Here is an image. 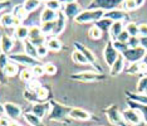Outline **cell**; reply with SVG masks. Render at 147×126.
<instances>
[{"label":"cell","instance_id":"6da1fadb","mask_svg":"<svg viewBox=\"0 0 147 126\" xmlns=\"http://www.w3.org/2000/svg\"><path fill=\"white\" fill-rule=\"evenodd\" d=\"M49 104H51V111L47 116L49 121L62 122L64 125H68L71 122V119H69V112L72 110L71 106L63 105L55 100H51Z\"/></svg>","mask_w":147,"mask_h":126},{"label":"cell","instance_id":"7a4b0ae2","mask_svg":"<svg viewBox=\"0 0 147 126\" xmlns=\"http://www.w3.org/2000/svg\"><path fill=\"white\" fill-rule=\"evenodd\" d=\"M71 79L78 82H84V83H89V82H101L106 79L105 73H99L97 71H83L78 72V73H72Z\"/></svg>","mask_w":147,"mask_h":126},{"label":"cell","instance_id":"3957f363","mask_svg":"<svg viewBox=\"0 0 147 126\" xmlns=\"http://www.w3.org/2000/svg\"><path fill=\"white\" fill-rule=\"evenodd\" d=\"M103 15H105V12L99 10V9H94V10L86 9V10H82L81 14H79L74 19V22L77 23V24H88V23H96V22H98L99 19H102Z\"/></svg>","mask_w":147,"mask_h":126},{"label":"cell","instance_id":"277c9868","mask_svg":"<svg viewBox=\"0 0 147 126\" xmlns=\"http://www.w3.org/2000/svg\"><path fill=\"white\" fill-rule=\"evenodd\" d=\"M122 1L123 0H91L87 9H89V10L99 9V10H103L106 13L113 10V9H118V6H121Z\"/></svg>","mask_w":147,"mask_h":126},{"label":"cell","instance_id":"5b68a950","mask_svg":"<svg viewBox=\"0 0 147 126\" xmlns=\"http://www.w3.org/2000/svg\"><path fill=\"white\" fill-rule=\"evenodd\" d=\"M73 45H74V48L77 49V51H79L82 53L83 56L87 58V61H88V63L92 66L93 68L96 69L97 72H99V73H103L102 72V67H101V64L98 63V61H97V57H96V54L93 53L89 48H87L84 44H82L81 42H74L73 43Z\"/></svg>","mask_w":147,"mask_h":126},{"label":"cell","instance_id":"8992f818","mask_svg":"<svg viewBox=\"0 0 147 126\" xmlns=\"http://www.w3.org/2000/svg\"><path fill=\"white\" fill-rule=\"evenodd\" d=\"M105 114L108 119L109 124H112L113 126H127L125 119L122 116V112L119 111L118 106L117 105H109L108 107L105 110Z\"/></svg>","mask_w":147,"mask_h":126},{"label":"cell","instance_id":"52a82bcc","mask_svg":"<svg viewBox=\"0 0 147 126\" xmlns=\"http://www.w3.org/2000/svg\"><path fill=\"white\" fill-rule=\"evenodd\" d=\"M146 54H147V52L141 47V45L137 48H128L126 52L122 53L126 63H140L143 58H145Z\"/></svg>","mask_w":147,"mask_h":126},{"label":"cell","instance_id":"ba28073f","mask_svg":"<svg viewBox=\"0 0 147 126\" xmlns=\"http://www.w3.org/2000/svg\"><path fill=\"white\" fill-rule=\"evenodd\" d=\"M9 58H10L11 62H15L16 64H22V66H24V67H26V68H33V67H35V66L40 64V63H39V59L29 57V56L25 54V53L10 54L9 56Z\"/></svg>","mask_w":147,"mask_h":126},{"label":"cell","instance_id":"9c48e42d","mask_svg":"<svg viewBox=\"0 0 147 126\" xmlns=\"http://www.w3.org/2000/svg\"><path fill=\"white\" fill-rule=\"evenodd\" d=\"M122 116H123V119H125L126 124H129L132 126H146L145 121H143L141 117V115L136 110H133V108H127V110L122 111Z\"/></svg>","mask_w":147,"mask_h":126},{"label":"cell","instance_id":"30bf717a","mask_svg":"<svg viewBox=\"0 0 147 126\" xmlns=\"http://www.w3.org/2000/svg\"><path fill=\"white\" fill-rule=\"evenodd\" d=\"M28 39L35 45V47L45 44V42H47V37L42 33L40 26H36V25L29 26V37H28Z\"/></svg>","mask_w":147,"mask_h":126},{"label":"cell","instance_id":"8fae6325","mask_svg":"<svg viewBox=\"0 0 147 126\" xmlns=\"http://www.w3.org/2000/svg\"><path fill=\"white\" fill-rule=\"evenodd\" d=\"M4 106V115L8 116L10 120H18L23 115V108L22 106L14 104V102H5L3 104Z\"/></svg>","mask_w":147,"mask_h":126},{"label":"cell","instance_id":"7c38bea8","mask_svg":"<svg viewBox=\"0 0 147 126\" xmlns=\"http://www.w3.org/2000/svg\"><path fill=\"white\" fill-rule=\"evenodd\" d=\"M118 56H119V53L116 51L115 47H113L112 41H108L105 49H103V58H105V62L107 63V66L111 67L113 63L116 62V59L118 58Z\"/></svg>","mask_w":147,"mask_h":126},{"label":"cell","instance_id":"4fadbf2b","mask_svg":"<svg viewBox=\"0 0 147 126\" xmlns=\"http://www.w3.org/2000/svg\"><path fill=\"white\" fill-rule=\"evenodd\" d=\"M69 119L71 120H78V121H89V120H96V116H93L91 112L83 110L81 107H72L69 112Z\"/></svg>","mask_w":147,"mask_h":126},{"label":"cell","instance_id":"5bb4252c","mask_svg":"<svg viewBox=\"0 0 147 126\" xmlns=\"http://www.w3.org/2000/svg\"><path fill=\"white\" fill-rule=\"evenodd\" d=\"M61 12L67 16V19H76L82 13V8L76 1V3H69V4H63Z\"/></svg>","mask_w":147,"mask_h":126},{"label":"cell","instance_id":"9a60e30c","mask_svg":"<svg viewBox=\"0 0 147 126\" xmlns=\"http://www.w3.org/2000/svg\"><path fill=\"white\" fill-rule=\"evenodd\" d=\"M103 18L111 19L113 23H115V22H122V23H125V22L128 20L129 14L127 12L122 10V9H113V10L106 12L105 15H103Z\"/></svg>","mask_w":147,"mask_h":126},{"label":"cell","instance_id":"2e32d148","mask_svg":"<svg viewBox=\"0 0 147 126\" xmlns=\"http://www.w3.org/2000/svg\"><path fill=\"white\" fill-rule=\"evenodd\" d=\"M51 111V104L49 102H36V104H33L30 112L33 115L38 116V117H45Z\"/></svg>","mask_w":147,"mask_h":126},{"label":"cell","instance_id":"e0dca14e","mask_svg":"<svg viewBox=\"0 0 147 126\" xmlns=\"http://www.w3.org/2000/svg\"><path fill=\"white\" fill-rule=\"evenodd\" d=\"M0 25L5 29L16 28V26L22 25V22L18 20L16 18H14V15H13L11 13H6V14H3L1 18H0Z\"/></svg>","mask_w":147,"mask_h":126},{"label":"cell","instance_id":"ac0fdd59","mask_svg":"<svg viewBox=\"0 0 147 126\" xmlns=\"http://www.w3.org/2000/svg\"><path fill=\"white\" fill-rule=\"evenodd\" d=\"M67 16L63 14L62 12L58 13V16H57L55 22H54V30H53V37H58L61 35L64 29L67 28Z\"/></svg>","mask_w":147,"mask_h":126},{"label":"cell","instance_id":"d6986e66","mask_svg":"<svg viewBox=\"0 0 147 126\" xmlns=\"http://www.w3.org/2000/svg\"><path fill=\"white\" fill-rule=\"evenodd\" d=\"M125 68H126V61H125V58H123V56L119 54L118 58L116 59V62L109 67V75L113 76V77L118 76L119 73H122V72L125 71Z\"/></svg>","mask_w":147,"mask_h":126},{"label":"cell","instance_id":"ffe728a7","mask_svg":"<svg viewBox=\"0 0 147 126\" xmlns=\"http://www.w3.org/2000/svg\"><path fill=\"white\" fill-rule=\"evenodd\" d=\"M13 48H14V39L10 35L3 34L0 37V49H1V52L5 53V54H9L13 51Z\"/></svg>","mask_w":147,"mask_h":126},{"label":"cell","instance_id":"44dd1931","mask_svg":"<svg viewBox=\"0 0 147 126\" xmlns=\"http://www.w3.org/2000/svg\"><path fill=\"white\" fill-rule=\"evenodd\" d=\"M123 30H125V23H122V22H115L112 24L111 28H109V30H108L109 41H112V42L117 41L118 35L121 34Z\"/></svg>","mask_w":147,"mask_h":126},{"label":"cell","instance_id":"7402d4cb","mask_svg":"<svg viewBox=\"0 0 147 126\" xmlns=\"http://www.w3.org/2000/svg\"><path fill=\"white\" fill-rule=\"evenodd\" d=\"M127 104H128L129 108H133L141 115L142 120L145 121V124L147 126V105H143V104H138V102H135V101H131V100H127Z\"/></svg>","mask_w":147,"mask_h":126},{"label":"cell","instance_id":"603a6c76","mask_svg":"<svg viewBox=\"0 0 147 126\" xmlns=\"http://www.w3.org/2000/svg\"><path fill=\"white\" fill-rule=\"evenodd\" d=\"M45 45L48 48V51L52 52H61L63 49V43L61 42V39L57 37H49L45 42Z\"/></svg>","mask_w":147,"mask_h":126},{"label":"cell","instance_id":"cb8c5ba5","mask_svg":"<svg viewBox=\"0 0 147 126\" xmlns=\"http://www.w3.org/2000/svg\"><path fill=\"white\" fill-rule=\"evenodd\" d=\"M35 93H36V96H38L39 102H49L52 100L51 98V96H52L51 88L47 87V86H40V87L35 91Z\"/></svg>","mask_w":147,"mask_h":126},{"label":"cell","instance_id":"d4e9b609","mask_svg":"<svg viewBox=\"0 0 147 126\" xmlns=\"http://www.w3.org/2000/svg\"><path fill=\"white\" fill-rule=\"evenodd\" d=\"M28 37H29V26H25L22 24L14 28V38L24 42L25 39H28Z\"/></svg>","mask_w":147,"mask_h":126},{"label":"cell","instance_id":"484cf974","mask_svg":"<svg viewBox=\"0 0 147 126\" xmlns=\"http://www.w3.org/2000/svg\"><path fill=\"white\" fill-rule=\"evenodd\" d=\"M58 13L54 12V10H51V9H48V8H45L44 10L42 12V14H40V22L42 23H52V22H55L57 16H58Z\"/></svg>","mask_w":147,"mask_h":126},{"label":"cell","instance_id":"4316f807","mask_svg":"<svg viewBox=\"0 0 147 126\" xmlns=\"http://www.w3.org/2000/svg\"><path fill=\"white\" fill-rule=\"evenodd\" d=\"M23 45H24V52L25 54H28L29 57L32 58H35V59H39L38 58V52H36V47L33 43L29 41V39H25L24 42H23Z\"/></svg>","mask_w":147,"mask_h":126},{"label":"cell","instance_id":"83f0119b","mask_svg":"<svg viewBox=\"0 0 147 126\" xmlns=\"http://www.w3.org/2000/svg\"><path fill=\"white\" fill-rule=\"evenodd\" d=\"M3 73H4L5 77H14V76L19 73V64L10 61L6 64V67L3 69Z\"/></svg>","mask_w":147,"mask_h":126},{"label":"cell","instance_id":"f1b7e54d","mask_svg":"<svg viewBox=\"0 0 147 126\" xmlns=\"http://www.w3.org/2000/svg\"><path fill=\"white\" fill-rule=\"evenodd\" d=\"M125 93H126V96H127V98H128V100L138 102V104L147 105V95L137 93V92H129V91H126Z\"/></svg>","mask_w":147,"mask_h":126},{"label":"cell","instance_id":"f546056e","mask_svg":"<svg viewBox=\"0 0 147 126\" xmlns=\"http://www.w3.org/2000/svg\"><path fill=\"white\" fill-rule=\"evenodd\" d=\"M13 15H14V18H16L18 20H20L22 23L25 20V18L28 16V13H26V10L24 9V5L23 4H18L15 5L14 8H13Z\"/></svg>","mask_w":147,"mask_h":126},{"label":"cell","instance_id":"4dcf8cb0","mask_svg":"<svg viewBox=\"0 0 147 126\" xmlns=\"http://www.w3.org/2000/svg\"><path fill=\"white\" fill-rule=\"evenodd\" d=\"M24 119L30 126H45L43 124L42 119L38 117V116H35V115H33L32 112H26V114H24Z\"/></svg>","mask_w":147,"mask_h":126},{"label":"cell","instance_id":"1f68e13d","mask_svg":"<svg viewBox=\"0 0 147 126\" xmlns=\"http://www.w3.org/2000/svg\"><path fill=\"white\" fill-rule=\"evenodd\" d=\"M23 5H24V9L26 10V13L30 14V13L35 12L36 9L40 8L42 1H39V0H25V1L23 3Z\"/></svg>","mask_w":147,"mask_h":126},{"label":"cell","instance_id":"d6a6232c","mask_svg":"<svg viewBox=\"0 0 147 126\" xmlns=\"http://www.w3.org/2000/svg\"><path fill=\"white\" fill-rule=\"evenodd\" d=\"M113 24V22L111 20V19H108V18H102V19H99L98 22H96L94 23V25L97 26V28H99L103 33H106V32H108L109 30V28L112 26Z\"/></svg>","mask_w":147,"mask_h":126},{"label":"cell","instance_id":"836d02e7","mask_svg":"<svg viewBox=\"0 0 147 126\" xmlns=\"http://www.w3.org/2000/svg\"><path fill=\"white\" fill-rule=\"evenodd\" d=\"M125 30L129 34V37H138V24L135 22H127L125 24Z\"/></svg>","mask_w":147,"mask_h":126},{"label":"cell","instance_id":"e575fe53","mask_svg":"<svg viewBox=\"0 0 147 126\" xmlns=\"http://www.w3.org/2000/svg\"><path fill=\"white\" fill-rule=\"evenodd\" d=\"M137 93H143L147 95V75H143L140 81L137 82V87H136Z\"/></svg>","mask_w":147,"mask_h":126},{"label":"cell","instance_id":"d590c367","mask_svg":"<svg viewBox=\"0 0 147 126\" xmlns=\"http://www.w3.org/2000/svg\"><path fill=\"white\" fill-rule=\"evenodd\" d=\"M103 35V32L99 28H97L96 25H92L91 28L88 29V37L92 39V41H99Z\"/></svg>","mask_w":147,"mask_h":126},{"label":"cell","instance_id":"8d00e7d4","mask_svg":"<svg viewBox=\"0 0 147 126\" xmlns=\"http://www.w3.org/2000/svg\"><path fill=\"white\" fill-rule=\"evenodd\" d=\"M72 59H73V62L74 63H77V64H82V66L89 64L88 61H87V58L79 51H77V49L72 53Z\"/></svg>","mask_w":147,"mask_h":126},{"label":"cell","instance_id":"74e56055","mask_svg":"<svg viewBox=\"0 0 147 126\" xmlns=\"http://www.w3.org/2000/svg\"><path fill=\"white\" fill-rule=\"evenodd\" d=\"M62 1L61 0H48V1L45 3V8L51 9V10H54V12H61L62 10Z\"/></svg>","mask_w":147,"mask_h":126},{"label":"cell","instance_id":"f35d334b","mask_svg":"<svg viewBox=\"0 0 147 126\" xmlns=\"http://www.w3.org/2000/svg\"><path fill=\"white\" fill-rule=\"evenodd\" d=\"M40 30L42 33L45 35V37H48V35L53 34V30H54V22L52 23H42L40 25Z\"/></svg>","mask_w":147,"mask_h":126},{"label":"cell","instance_id":"ab89813d","mask_svg":"<svg viewBox=\"0 0 147 126\" xmlns=\"http://www.w3.org/2000/svg\"><path fill=\"white\" fill-rule=\"evenodd\" d=\"M34 78L35 77H34V75H33V72H32L30 68H25L24 71L20 72V79L23 82H25V83H29V82L33 81Z\"/></svg>","mask_w":147,"mask_h":126},{"label":"cell","instance_id":"60d3db41","mask_svg":"<svg viewBox=\"0 0 147 126\" xmlns=\"http://www.w3.org/2000/svg\"><path fill=\"white\" fill-rule=\"evenodd\" d=\"M121 9L125 12H132V10H136L137 6H136V3L135 0H123L122 4H121Z\"/></svg>","mask_w":147,"mask_h":126},{"label":"cell","instance_id":"b9f144b4","mask_svg":"<svg viewBox=\"0 0 147 126\" xmlns=\"http://www.w3.org/2000/svg\"><path fill=\"white\" fill-rule=\"evenodd\" d=\"M23 96H24L25 100L30 101V102H33V104H36V102H39V101H38V96H36L35 91H32V89H28V88H26L25 91L23 92Z\"/></svg>","mask_w":147,"mask_h":126},{"label":"cell","instance_id":"7bdbcfd3","mask_svg":"<svg viewBox=\"0 0 147 126\" xmlns=\"http://www.w3.org/2000/svg\"><path fill=\"white\" fill-rule=\"evenodd\" d=\"M127 75H137L140 73V63H128L125 71Z\"/></svg>","mask_w":147,"mask_h":126},{"label":"cell","instance_id":"ee69618b","mask_svg":"<svg viewBox=\"0 0 147 126\" xmlns=\"http://www.w3.org/2000/svg\"><path fill=\"white\" fill-rule=\"evenodd\" d=\"M43 68H44V75H48V76H54L57 73V66L53 64V63H45V64H43Z\"/></svg>","mask_w":147,"mask_h":126},{"label":"cell","instance_id":"f6af8a7d","mask_svg":"<svg viewBox=\"0 0 147 126\" xmlns=\"http://www.w3.org/2000/svg\"><path fill=\"white\" fill-rule=\"evenodd\" d=\"M113 43V47L116 48V51L119 53V54H122L123 52H126L127 49H128V44L127 43H123V42H118V41H115V42H112Z\"/></svg>","mask_w":147,"mask_h":126},{"label":"cell","instance_id":"bcb514c9","mask_svg":"<svg viewBox=\"0 0 147 126\" xmlns=\"http://www.w3.org/2000/svg\"><path fill=\"white\" fill-rule=\"evenodd\" d=\"M10 62V58H9V54H5V53L0 52V71H3L6 64Z\"/></svg>","mask_w":147,"mask_h":126},{"label":"cell","instance_id":"7dc6e473","mask_svg":"<svg viewBox=\"0 0 147 126\" xmlns=\"http://www.w3.org/2000/svg\"><path fill=\"white\" fill-rule=\"evenodd\" d=\"M30 69H32L33 75H34V77H36V78L44 75V68H43V64H38V66H35V67H33Z\"/></svg>","mask_w":147,"mask_h":126},{"label":"cell","instance_id":"c3c4849f","mask_svg":"<svg viewBox=\"0 0 147 126\" xmlns=\"http://www.w3.org/2000/svg\"><path fill=\"white\" fill-rule=\"evenodd\" d=\"M36 52H38V58H44L47 54H48V48H47L45 44H42V45H38L36 47Z\"/></svg>","mask_w":147,"mask_h":126},{"label":"cell","instance_id":"681fc988","mask_svg":"<svg viewBox=\"0 0 147 126\" xmlns=\"http://www.w3.org/2000/svg\"><path fill=\"white\" fill-rule=\"evenodd\" d=\"M127 44H128L129 48H137L140 47V37H129L128 42H127Z\"/></svg>","mask_w":147,"mask_h":126},{"label":"cell","instance_id":"f907efd6","mask_svg":"<svg viewBox=\"0 0 147 126\" xmlns=\"http://www.w3.org/2000/svg\"><path fill=\"white\" fill-rule=\"evenodd\" d=\"M138 37H147V24L146 23L138 24Z\"/></svg>","mask_w":147,"mask_h":126},{"label":"cell","instance_id":"816d5d0a","mask_svg":"<svg viewBox=\"0 0 147 126\" xmlns=\"http://www.w3.org/2000/svg\"><path fill=\"white\" fill-rule=\"evenodd\" d=\"M40 83H39V81L38 79H33V81H30L28 83V89H32V91H36V89H38L39 87H40Z\"/></svg>","mask_w":147,"mask_h":126},{"label":"cell","instance_id":"f5cc1de1","mask_svg":"<svg viewBox=\"0 0 147 126\" xmlns=\"http://www.w3.org/2000/svg\"><path fill=\"white\" fill-rule=\"evenodd\" d=\"M10 6H11L10 0H0V13H3L8 8H10Z\"/></svg>","mask_w":147,"mask_h":126},{"label":"cell","instance_id":"db71d44e","mask_svg":"<svg viewBox=\"0 0 147 126\" xmlns=\"http://www.w3.org/2000/svg\"><path fill=\"white\" fill-rule=\"evenodd\" d=\"M11 122L13 121L6 115H1V116H0V126H10Z\"/></svg>","mask_w":147,"mask_h":126},{"label":"cell","instance_id":"11a10c76","mask_svg":"<svg viewBox=\"0 0 147 126\" xmlns=\"http://www.w3.org/2000/svg\"><path fill=\"white\" fill-rule=\"evenodd\" d=\"M128 39H129V34H128V33H127L126 30H123L121 34L118 35L117 41H118V42H123V43H127V42H128Z\"/></svg>","mask_w":147,"mask_h":126},{"label":"cell","instance_id":"9f6ffc18","mask_svg":"<svg viewBox=\"0 0 147 126\" xmlns=\"http://www.w3.org/2000/svg\"><path fill=\"white\" fill-rule=\"evenodd\" d=\"M140 44L147 52V37H140Z\"/></svg>","mask_w":147,"mask_h":126},{"label":"cell","instance_id":"6f0895ef","mask_svg":"<svg viewBox=\"0 0 147 126\" xmlns=\"http://www.w3.org/2000/svg\"><path fill=\"white\" fill-rule=\"evenodd\" d=\"M145 1H146V0H135L137 9H138V8H142V6H143V4H145Z\"/></svg>","mask_w":147,"mask_h":126},{"label":"cell","instance_id":"680465c9","mask_svg":"<svg viewBox=\"0 0 147 126\" xmlns=\"http://www.w3.org/2000/svg\"><path fill=\"white\" fill-rule=\"evenodd\" d=\"M62 4H69V3H76L77 0H61Z\"/></svg>","mask_w":147,"mask_h":126},{"label":"cell","instance_id":"91938a15","mask_svg":"<svg viewBox=\"0 0 147 126\" xmlns=\"http://www.w3.org/2000/svg\"><path fill=\"white\" fill-rule=\"evenodd\" d=\"M1 115H4V106L0 104V116H1Z\"/></svg>","mask_w":147,"mask_h":126},{"label":"cell","instance_id":"94428289","mask_svg":"<svg viewBox=\"0 0 147 126\" xmlns=\"http://www.w3.org/2000/svg\"><path fill=\"white\" fill-rule=\"evenodd\" d=\"M10 126H22V125H20V124H18V122H15V121H13Z\"/></svg>","mask_w":147,"mask_h":126},{"label":"cell","instance_id":"6125c7cd","mask_svg":"<svg viewBox=\"0 0 147 126\" xmlns=\"http://www.w3.org/2000/svg\"><path fill=\"white\" fill-rule=\"evenodd\" d=\"M141 62H142V63H145V64H147V54L145 56V58H143V59H142V61H141Z\"/></svg>","mask_w":147,"mask_h":126},{"label":"cell","instance_id":"be15d7a7","mask_svg":"<svg viewBox=\"0 0 147 126\" xmlns=\"http://www.w3.org/2000/svg\"><path fill=\"white\" fill-rule=\"evenodd\" d=\"M39 1H42V3H47L48 0H39Z\"/></svg>","mask_w":147,"mask_h":126}]
</instances>
